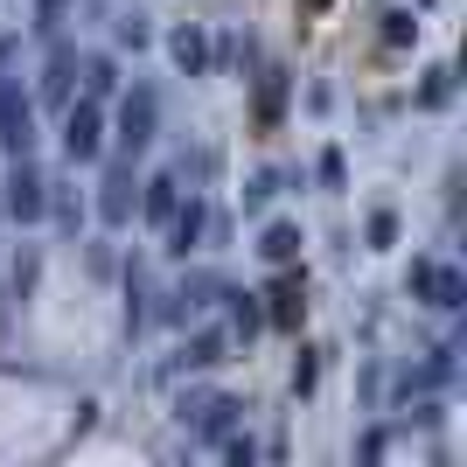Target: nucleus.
Masks as SVG:
<instances>
[{"label":"nucleus","mask_w":467,"mask_h":467,"mask_svg":"<svg viewBox=\"0 0 467 467\" xmlns=\"http://www.w3.org/2000/svg\"><path fill=\"white\" fill-rule=\"evenodd\" d=\"M0 216H15V223H42L49 216V175L36 168V154L7 161V175H0Z\"/></svg>","instance_id":"obj_1"},{"label":"nucleus","mask_w":467,"mask_h":467,"mask_svg":"<svg viewBox=\"0 0 467 467\" xmlns=\"http://www.w3.org/2000/svg\"><path fill=\"white\" fill-rule=\"evenodd\" d=\"M216 447H223V461H231V467H252L258 461V440H237V432H223Z\"/></svg>","instance_id":"obj_24"},{"label":"nucleus","mask_w":467,"mask_h":467,"mask_svg":"<svg viewBox=\"0 0 467 467\" xmlns=\"http://www.w3.org/2000/svg\"><path fill=\"white\" fill-rule=\"evenodd\" d=\"M314 384H321V356H314V349H300V356H293V390L307 398Z\"/></svg>","instance_id":"obj_21"},{"label":"nucleus","mask_w":467,"mask_h":467,"mask_svg":"<svg viewBox=\"0 0 467 467\" xmlns=\"http://www.w3.org/2000/svg\"><path fill=\"white\" fill-rule=\"evenodd\" d=\"M273 189H279V175H252V189H244V210H265V202H273Z\"/></svg>","instance_id":"obj_28"},{"label":"nucleus","mask_w":467,"mask_h":467,"mask_svg":"<svg viewBox=\"0 0 467 467\" xmlns=\"http://www.w3.org/2000/svg\"><path fill=\"white\" fill-rule=\"evenodd\" d=\"M63 15H70V0H36V36H57Z\"/></svg>","instance_id":"obj_23"},{"label":"nucleus","mask_w":467,"mask_h":467,"mask_svg":"<svg viewBox=\"0 0 467 467\" xmlns=\"http://www.w3.org/2000/svg\"><path fill=\"white\" fill-rule=\"evenodd\" d=\"M258 252H265V265H293L300 258V223H265Z\"/></svg>","instance_id":"obj_15"},{"label":"nucleus","mask_w":467,"mask_h":467,"mask_svg":"<svg viewBox=\"0 0 467 467\" xmlns=\"http://www.w3.org/2000/svg\"><path fill=\"white\" fill-rule=\"evenodd\" d=\"M175 202H182V175H147L140 182V216H147V223H168Z\"/></svg>","instance_id":"obj_12"},{"label":"nucleus","mask_w":467,"mask_h":467,"mask_svg":"<svg viewBox=\"0 0 467 467\" xmlns=\"http://www.w3.org/2000/svg\"><path fill=\"white\" fill-rule=\"evenodd\" d=\"M78 70H84V98H98V105H105V98L126 84V78H119V57H112V49H91Z\"/></svg>","instance_id":"obj_13"},{"label":"nucleus","mask_w":467,"mask_h":467,"mask_svg":"<svg viewBox=\"0 0 467 467\" xmlns=\"http://www.w3.org/2000/svg\"><path fill=\"white\" fill-rule=\"evenodd\" d=\"M384 42L390 49H411V42H419V21L411 15H384Z\"/></svg>","instance_id":"obj_22"},{"label":"nucleus","mask_w":467,"mask_h":467,"mask_svg":"<svg viewBox=\"0 0 467 467\" xmlns=\"http://www.w3.org/2000/svg\"><path fill=\"white\" fill-rule=\"evenodd\" d=\"M168 63H175L182 78H202V70H210V36H202L195 21H182L175 36H168Z\"/></svg>","instance_id":"obj_11"},{"label":"nucleus","mask_w":467,"mask_h":467,"mask_svg":"<svg viewBox=\"0 0 467 467\" xmlns=\"http://www.w3.org/2000/svg\"><path fill=\"white\" fill-rule=\"evenodd\" d=\"M419 7H432V0H419Z\"/></svg>","instance_id":"obj_30"},{"label":"nucleus","mask_w":467,"mask_h":467,"mask_svg":"<svg viewBox=\"0 0 467 467\" xmlns=\"http://www.w3.org/2000/svg\"><path fill=\"white\" fill-rule=\"evenodd\" d=\"M133 210H140L133 168H112V175L98 182V223H105V231H126V223H133Z\"/></svg>","instance_id":"obj_7"},{"label":"nucleus","mask_w":467,"mask_h":467,"mask_svg":"<svg viewBox=\"0 0 467 467\" xmlns=\"http://www.w3.org/2000/svg\"><path fill=\"white\" fill-rule=\"evenodd\" d=\"M216 300H231V328L244 335V342L265 328V307H258V293H244V286H216Z\"/></svg>","instance_id":"obj_14"},{"label":"nucleus","mask_w":467,"mask_h":467,"mask_svg":"<svg viewBox=\"0 0 467 467\" xmlns=\"http://www.w3.org/2000/svg\"><path fill=\"white\" fill-rule=\"evenodd\" d=\"M119 42H126V49H147V42H154V28H147L140 15H119Z\"/></svg>","instance_id":"obj_26"},{"label":"nucleus","mask_w":467,"mask_h":467,"mask_svg":"<svg viewBox=\"0 0 467 467\" xmlns=\"http://www.w3.org/2000/svg\"><path fill=\"white\" fill-rule=\"evenodd\" d=\"M140 321H147V286L140 273H126V335H140Z\"/></svg>","instance_id":"obj_18"},{"label":"nucleus","mask_w":467,"mask_h":467,"mask_svg":"<svg viewBox=\"0 0 467 467\" xmlns=\"http://www.w3.org/2000/svg\"><path fill=\"white\" fill-rule=\"evenodd\" d=\"M405 286H411V300H426V307H440V314L467 307V279L453 273V265H440V258H411Z\"/></svg>","instance_id":"obj_3"},{"label":"nucleus","mask_w":467,"mask_h":467,"mask_svg":"<svg viewBox=\"0 0 467 467\" xmlns=\"http://www.w3.org/2000/svg\"><path fill=\"white\" fill-rule=\"evenodd\" d=\"M161 133V91L154 84H133V91L119 98V147L126 154H147Z\"/></svg>","instance_id":"obj_4"},{"label":"nucleus","mask_w":467,"mask_h":467,"mask_svg":"<svg viewBox=\"0 0 467 467\" xmlns=\"http://www.w3.org/2000/svg\"><path fill=\"white\" fill-rule=\"evenodd\" d=\"M49 216H57V223H63V231H70V237L84 231V202H78V195H70V189H57V182H49Z\"/></svg>","instance_id":"obj_16"},{"label":"nucleus","mask_w":467,"mask_h":467,"mask_svg":"<svg viewBox=\"0 0 467 467\" xmlns=\"http://www.w3.org/2000/svg\"><path fill=\"white\" fill-rule=\"evenodd\" d=\"M390 244H398V216L377 210V216H370V252H390Z\"/></svg>","instance_id":"obj_25"},{"label":"nucleus","mask_w":467,"mask_h":467,"mask_svg":"<svg viewBox=\"0 0 467 467\" xmlns=\"http://www.w3.org/2000/svg\"><path fill=\"white\" fill-rule=\"evenodd\" d=\"M70 84H78V49H70V42H57V49H49V63H42L36 98H42V105H70Z\"/></svg>","instance_id":"obj_10"},{"label":"nucleus","mask_w":467,"mask_h":467,"mask_svg":"<svg viewBox=\"0 0 467 467\" xmlns=\"http://www.w3.org/2000/svg\"><path fill=\"white\" fill-rule=\"evenodd\" d=\"M453 91V70H426V91H419V105H447Z\"/></svg>","instance_id":"obj_27"},{"label":"nucleus","mask_w":467,"mask_h":467,"mask_svg":"<svg viewBox=\"0 0 467 467\" xmlns=\"http://www.w3.org/2000/svg\"><path fill=\"white\" fill-rule=\"evenodd\" d=\"M202 237H210V202H202V195L175 202V216H168V258L202 252Z\"/></svg>","instance_id":"obj_8"},{"label":"nucleus","mask_w":467,"mask_h":467,"mask_svg":"<svg viewBox=\"0 0 467 467\" xmlns=\"http://www.w3.org/2000/svg\"><path fill=\"white\" fill-rule=\"evenodd\" d=\"M57 140H63V154L78 161V168H91V161L105 154V112H98V98H70V105H63Z\"/></svg>","instance_id":"obj_2"},{"label":"nucleus","mask_w":467,"mask_h":467,"mask_svg":"<svg viewBox=\"0 0 467 467\" xmlns=\"http://www.w3.org/2000/svg\"><path fill=\"white\" fill-rule=\"evenodd\" d=\"M0 147H7V161L36 154V98L21 84H0Z\"/></svg>","instance_id":"obj_5"},{"label":"nucleus","mask_w":467,"mask_h":467,"mask_svg":"<svg viewBox=\"0 0 467 467\" xmlns=\"http://www.w3.org/2000/svg\"><path fill=\"white\" fill-rule=\"evenodd\" d=\"M237 419H244V405H237L231 390H202V398H195V411L182 419V426H189L195 440H210V447H216L223 432H237Z\"/></svg>","instance_id":"obj_6"},{"label":"nucleus","mask_w":467,"mask_h":467,"mask_svg":"<svg viewBox=\"0 0 467 467\" xmlns=\"http://www.w3.org/2000/svg\"><path fill=\"white\" fill-rule=\"evenodd\" d=\"M36 279H42V252H21V258H15V300H28V293H36Z\"/></svg>","instance_id":"obj_19"},{"label":"nucleus","mask_w":467,"mask_h":467,"mask_svg":"<svg viewBox=\"0 0 467 467\" xmlns=\"http://www.w3.org/2000/svg\"><path fill=\"white\" fill-rule=\"evenodd\" d=\"M314 175L328 182V189H342V182H349V161H342V147H321V161H314Z\"/></svg>","instance_id":"obj_20"},{"label":"nucleus","mask_w":467,"mask_h":467,"mask_svg":"<svg viewBox=\"0 0 467 467\" xmlns=\"http://www.w3.org/2000/svg\"><path fill=\"white\" fill-rule=\"evenodd\" d=\"M231 342H223V328H195V335H182V349H175V363H168V377L175 370H216V363H231Z\"/></svg>","instance_id":"obj_9"},{"label":"nucleus","mask_w":467,"mask_h":467,"mask_svg":"<svg viewBox=\"0 0 467 467\" xmlns=\"http://www.w3.org/2000/svg\"><path fill=\"white\" fill-rule=\"evenodd\" d=\"M300 307H307V300H300V279H286V286H273V314H265V321L293 328V321H300Z\"/></svg>","instance_id":"obj_17"},{"label":"nucleus","mask_w":467,"mask_h":467,"mask_svg":"<svg viewBox=\"0 0 467 467\" xmlns=\"http://www.w3.org/2000/svg\"><path fill=\"white\" fill-rule=\"evenodd\" d=\"M307 7H328V0H307Z\"/></svg>","instance_id":"obj_29"}]
</instances>
